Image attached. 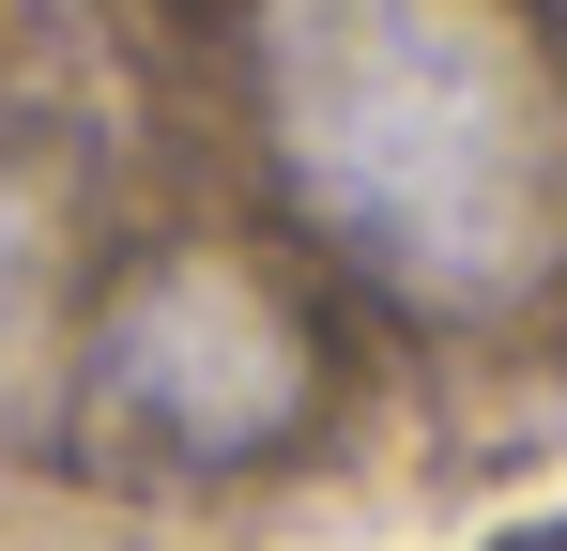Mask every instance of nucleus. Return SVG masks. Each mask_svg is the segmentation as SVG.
<instances>
[{
  "mask_svg": "<svg viewBox=\"0 0 567 551\" xmlns=\"http://www.w3.org/2000/svg\"><path fill=\"white\" fill-rule=\"evenodd\" d=\"M261 154L414 322L567 306V46L537 0H261Z\"/></svg>",
  "mask_w": 567,
  "mask_h": 551,
  "instance_id": "nucleus-1",
  "label": "nucleus"
},
{
  "mask_svg": "<svg viewBox=\"0 0 567 551\" xmlns=\"http://www.w3.org/2000/svg\"><path fill=\"white\" fill-rule=\"evenodd\" d=\"M322 414V337L261 261L185 246V261L123 276L78 353V445L138 475H246Z\"/></svg>",
  "mask_w": 567,
  "mask_h": 551,
  "instance_id": "nucleus-2",
  "label": "nucleus"
}]
</instances>
